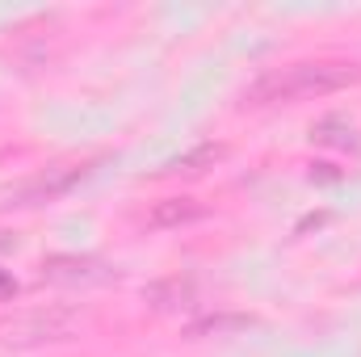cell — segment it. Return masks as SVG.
I'll use <instances>...</instances> for the list:
<instances>
[{
    "label": "cell",
    "instance_id": "1",
    "mask_svg": "<svg viewBox=\"0 0 361 357\" xmlns=\"http://www.w3.org/2000/svg\"><path fill=\"white\" fill-rule=\"evenodd\" d=\"M357 80V68L349 63H290L261 76L252 85V101H298V97H324Z\"/></svg>",
    "mask_w": 361,
    "mask_h": 357
},
{
    "label": "cell",
    "instance_id": "2",
    "mask_svg": "<svg viewBox=\"0 0 361 357\" xmlns=\"http://www.w3.org/2000/svg\"><path fill=\"white\" fill-rule=\"evenodd\" d=\"M76 328V311L68 307H30L17 311L0 324V341L8 345H47V341H63Z\"/></svg>",
    "mask_w": 361,
    "mask_h": 357
},
{
    "label": "cell",
    "instance_id": "3",
    "mask_svg": "<svg viewBox=\"0 0 361 357\" xmlns=\"http://www.w3.org/2000/svg\"><path fill=\"white\" fill-rule=\"evenodd\" d=\"M189 219H197V206H193L189 198H164V202L147 214L152 227H177V223H189Z\"/></svg>",
    "mask_w": 361,
    "mask_h": 357
}]
</instances>
